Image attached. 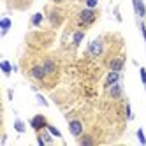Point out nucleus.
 Here are the masks:
<instances>
[{
	"mask_svg": "<svg viewBox=\"0 0 146 146\" xmlns=\"http://www.w3.org/2000/svg\"><path fill=\"white\" fill-rule=\"evenodd\" d=\"M37 100H39L40 104H42V106H48V100H46L42 95H39V93H37Z\"/></svg>",
	"mask_w": 146,
	"mask_h": 146,
	"instance_id": "obj_20",
	"label": "nucleus"
},
{
	"mask_svg": "<svg viewBox=\"0 0 146 146\" xmlns=\"http://www.w3.org/2000/svg\"><path fill=\"white\" fill-rule=\"evenodd\" d=\"M42 67H44V70H46V74H53V72H55V69H56L53 60H46L44 64H42Z\"/></svg>",
	"mask_w": 146,
	"mask_h": 146,
	"instance_id": "obj_8",
	"label": "nucleus"
},
{
	"mask_svg": "<svg viewBox=\"0 0 146 146\" xmlns=\"http://www.w3.org/2000/svg\"><path fill=\"white\" fill-rule=\"evenodd\" d=\"M30 76L35 78V79H42V78L46 76V70H44V67H42V65H35L32 70H30Z\"/></svg>",
	"mask_w": 146,
	"mask_h": 146,
	"instance_id": "obj_6",
	"label": "nucleus"
},
{
	"mask_svg": "<svg viewBox=\"0 0 146 146\" xmlns=\"http://www.w3.org/2000/svg\"><path fill=\"white\" fill-rule=\"evenodd\" d=\"M121 67H123V60L121 58H116V60H113L111 62V70H121Z\"/></svg>",
	"mask_w": 146,
	"mask_h": 146,
	"instance_id": "obj_9",
	"label": "nucleus"
},
{
	"mask_svg": "<svg viewBox=\"0 0 146 146\" xmlns=\"http://www.w3.org/2000/svg\"><path fill=\"white\" fill-rule=\"evenodd\" d=\"M0 25H2V35H5L7 30H9V27H11V19H9V18H4L2 21H0Z\"/></svg>",
	"mask_w": 146,
	"mask_h": 146,
	"instance_id": "obj_11",
	"label": "nucleus"
},
{
	"mask_svg": "<svg viewBox=\"0 0 146 146\" xmlns=\"http://www.w3.org/2000/svg\"><path fill=\"white\" fill-rule=\"evenodd\" d=\"M141 34H143V39L146 40V25L144 23H141Z\"/></svg>",
	"mask_w": 146,
	"mask_h": 146,
	"instance_id": "obj_22",
	"label": "nucleus"
},
{
	"mask_svg": "<svg viewBox=\"0 0 146 146\" xmlns=\"http://www.w3.org/2000/svg\"><path fill=\"white\" fill-rule=\"evenodd\" d=\"M139 72H141V81H143V85L146 86V69H144V67H141V70H139Z\"/></svg>",
	"mask_w": 146,
	"mask_h": 146,
	"instance_id": "obj_19",
	"label": "nucleus"
},
{
	"mask_svg": "<svg viewBox=\"0 0 146 146\" xmlns=\"http://www.w3.org/2000/svg\"><path fill=\"white\" fill-rule=\"evenodd\" d=\"M46 129H48V130H49L51 134H53V135H56V137H60V135H62V134H60V130H58L56 127H53V125H48Z\"/></svg>",
	"mask_w": 146,
	"mask_h": 146,
	"instance_id": "obj_16",
	"label": "nucleus"
},
{
	"mask_svg": "<svg viewBox=\"0 0 146 146\" xmlns=\"http://www.w3.org/2000/svg\"><path fill=\"white\" fill-rule=\"evenodd\" d=\"M118 81H120V72L118 70H111L108 74V78H106V86H111V85H114V83H118Z\"/></svg>",
	"mask_w": 146,
	"mask_h": 146,
	"instance_id": "obj_7",
	"label": "nucleus"
},
{
	"mask_svg": "<svg viewBox=\"0 0 146 146\" xmlns=\"http://www.w3.org/2000/svg\"><path fill=\"white\" fill-rule=\"evenodd\" d=\"M69 130H70V134L72 135H81V132H83V125H81V121H78V120H72L70 123H69Z\"/></svg>",
	"mask_w": 146,
	"mask_h": 146,
	"instance_id": "obj_4",
	"label": "nucleus"
},
{
	"mask_svg": "<svg viewBox=\"0 0 146 146\" xmlns=\"http://www.w3.org/2000/svg\"><path fill=\"white\" fill-rule=\"evenodd\" d=\"M88 51L93 56H99L102 53V42H100V40H93V42L88 46Z\"/></svg>",
	"mask_w": 146,
	"mask_h": 146,
	"instance_id": "obj_5",
	"label": "nucleus"
},
{
	"mask_svg": "<svg viewBox=\"0 0 146 146\" xmlns=\"http://www.w3.org/2000/svg\"><path fill=\"white\" fill-rule=\"evenodd\" d=\"M37 143H39L40 146H44V139H42V137H37Z\"/></svg>",
	"mask_w": 146,
	"mask_h": 146,
	"instance_id": "obj_24",
	"label": "nucleus"
},
{
	"mask_svg": "<svg viewBox=\"0 0 146 146\" xmlns=\"http://www.w3.org/2000/svg\"><path fill=\"white\" fill-rule=\"evenodd\" d=\"M14 129H16L19 134H23V132H25V123H23L21 120H16V121H14Z\"/></svg>",
	"mask_w": 146,
	"mask_h": 146,
	"instance_id": "obj_13",
	"label": "nucleus"
},
{
	"mask_svg": "<svg viewBox=\"0 0 146 146\" xmlns=\"http://www.w3.org/2000/svg\"><path fill=\"white\" fill-rule=\"evenodd\" d=\"M92 143H93V141H92L90 137H85V139L81 141V144H83V146H88V144H92Z\"/></svg>",
	"mask_w": 146,
	"mask_h": 146,
	"instance_id": "obj_21",
	"label": "nucleus"
},
{
	"mask_svg": "<svg viewBox=\"0 0 146 146\" xmlns=\"http://www.w3.org/2000/svg\"><path fill=\"white\" fill-rule=\"evenodd\" d=\"M32 23H34L35 27H39L40 23H42V14H40V13H37V14H34V18H32Z\"/></svg>",
	"mask_w": 146,
	"mask_h": 146,
	"instance_id": "obj_14",
	"label": "nucleus"
},
{
	"mask_svg": "<svg viewBox=\"0 0 146 146\" xmlns=\"http://www.w3.org/2000/svg\"><path fill=\"white\" fill-rule=\"evenodd\" d=\"M53 2H60V0H53Z\"/></svg>",
	"mask_w": 146,
	"mask_h": 146,
	"instance_id": "obj_25",
	"label": "nucleus"
},
{
	"mask_svg": "<svg viewBox=\"0 0 146 146\" xmlns=\"http://www.w3.org/2000/svg\"><path fill=\"white\" fill-rule=\"evenodd\" d=\"M0 67H2V70H4L5 76H9V74H11V70H13V67H11V64H9V62H2V64H0Z\"/></svg>",
	"mask_w": 146,
	"mask_h": 146,
	"instance_id": "obj_12",
	"label": "nucleus"
},
{
	"mask_svg": "<svg viewBox=\"0 0 146 146\" xmlns=\"http://www.w3.org/2000/svg\"><path fill=\"white\" fill-rule=\"evenodd\" d=\"M137 139H139L141 144H146V137H144V134H143V129L137 130Z\"/></svg>",
	"mask_w": 146,
	"mask_h": 146,
	"instance_id": "obj_17",
	"label": "nucleus"
},
{
	"mask_svg": "<svg viewBox=\"0 0 146 146\" xmlns=\"http://www.w3.org/2000/svg\"><path fill=\"white\" fill-rule=\"evenodd\" d=\"M111 95H113V97H120V95H121V86L118 85V83L111 85Z\"/></svg>",
	"mask_w": 146,
	"mask_h": 146,
	"instance_id": "obj_10",
	"label": "nucleus"
},
{
	"mask_svg": "<svg viewBox=\"0 0 146 146\" xmlns=\"http://www.w3.org/2000/svg\"><path fill=\"white\" fill-rule=\"evenodd\" d=\"M132 4H134L135 14H137L139 18H144V16H146V5H144L143 0H132Z\"/></svg>",
	"mask_w": 146,
	"mask_h": 146,
	"instance_id": "obj_2",
	"label": "nucleus"
},
{
	"mask_svg": "<svg viewBox=\"0 0 146 146\" xmlns=\"http://www.w3.org/2000/svg\"><path fill=\"white\" fill-rule=\"evenodd\" d=\"M127 118L132 120V113H130V106H129V104H127Z\"/></svg>",
	"mask_w": 146,
	"mask_h": 146,
	"instance_id": "obj_23",
	"label": "nucleus"
},
{
	"mask_svg": "<svg viewBox=\"0 0 146 146\" xmlns=\"http://www.w3.org/2000/svg\"><path fill=\"white\" fill-rule=\"evenodd\" d=\"M93 18H95V14H93V11H92V9H88V7L85 9V11L79 13V21L81 23H92Z\"/></svg>",
	"mask_w": 146,
	"mask_h": 146,
	"instance_id": "obj_3",
	"label": "nucleus"
},
{
	"mask_svg": "<svg viewBox=\"0 0 146 146\" xmlns=\"http://www.w3.org/2000/svg\"><path fill=\"white\" fill-rule=\"evenodd\" d=\"M30 125H32V129H34V130H40V129L48 127L46 118L42 116V114H37V116H34V118H32V121H30Z\"/></svg>",
	"mask_w": 146,
	"mask_h": 146,
	"instance_id": "obj_1",
	"label": "nucleus"
},
{
	"mask_svg": "<svg viewBox=\"0 0 146 146\" xmlns=\"http://www.w3.org/2000/svg\"><path fill=\"white\" fill-rule=\"evenodd\" d=\"M97 4H99V0H86V7L88 9H93Z\"/></svg>",
	"mask_w": 146,
	"mask_h": 146,
	"instance_id": "obj_18",
	"label": "nucleus"
},
{
	"mask_svg": "<svg viewBox=\"0 0 146 146\" xmlns=\"http://www.w3.org/2000/svg\"><path fill=\"white\" fill-rule=\"evenodd\" d=\"M83 37H85V34H83V32H76V34H74V44H76V46L83 40Z\"/></svg>",
	"mask_w": 146,
	"mask_h": 146,
	"instance_id": "obj_15",
	"label": "nucleus"
}]
</instances>
